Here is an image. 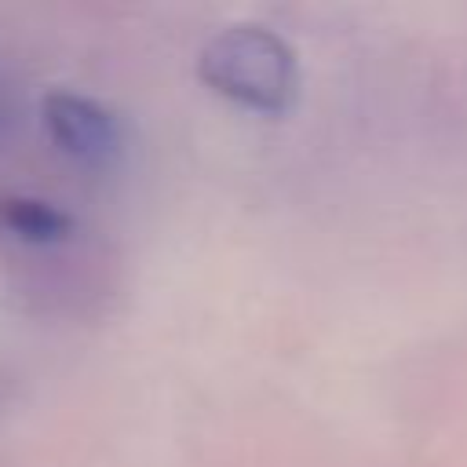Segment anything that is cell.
Segmentation results:
<instances>
[{"label":"cell","mask_w":467,"mask_h":467,"mask_svg":"<svg viewBox=\"0 0 467 467\" xmlns=\"http://www.w3.org/2000/svg\"><path fill=\"white\" fill-rule=\"evenodd\" d=\"M197 77L215 95L255 113H285L299 91L296 51L259 22H234L208 36L197 55Z\"/></svg>","instance_id":"6da1fadb"},{"label":"cell","mask_w":467,"mask_h":467,"mask_svg":"<svg viewBox=\"0 0 467 467\" xmlns=\"http://www.w3.org/2000/svg\"><path fill=\"white\" fill-rule=\"evenodd\" d=\"M4 113H7V102H4V84H0V124H4Z\"/></svg>","instance_id":"277c9868"},{"label":"cell","mask_w":467,"mask_h":467,"mask_svg":"<svg viewBox=\"0 0 467 467\" xmlns=\"http://www.w3.org/2000/svg\"><path fill=\"white\" fill-rule=\"evenodd\" d=\"M40 117H44L51 142L66 157H73L77 164L102 168V164L117 161L120 142H124L120 120L99 99L80 95V91H66V88H51L40 99Z\"/></svg>","instance_id":"7a4b0ae2"},{"label":"cell","mask_w":467,"mask_h":467,"mask_svg":"<svg viewBox=\"0 0 467 467\" xmlns=\"http://www.w3.org/2000/svg\"><path fill=\"white\" fill-rule=\"evenodd\" d=\"M0 226L26 244H58L73 234V215L44 197L0 193Z\"/></svg>","instance_id":"3957f363"}]
</instances>
